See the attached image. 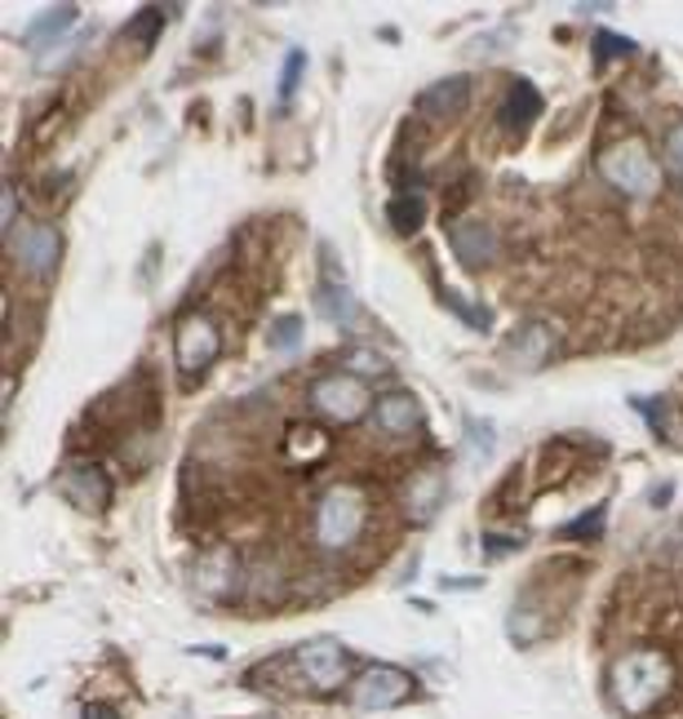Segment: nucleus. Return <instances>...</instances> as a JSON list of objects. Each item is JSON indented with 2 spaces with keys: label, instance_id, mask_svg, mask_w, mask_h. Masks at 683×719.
I'll return each instance as SVG.
<instances>
[{
  "label": "nucleus",
  "instance_id": "31",
  "mask_svg": "<svg viewBox=\"0 0 683 719\" xmlns=\"http://www.w3.org/2000/svg\"><path fill=\"white\" fill-rule=\"evenodd\" d=\"M439 586H444V590H466V586H470V590H479V586H483V577H439Z\"/></svg>",
  "mask_w": 683,
  "mask_h": 719
},
{
  "label": "nucleus",
  "instance_id": "6",
  "mask_svg": "<svg viewBox=\"0 0 683 719\" xmlns=\"http://www.w3.org/2000/svg\"><path fill=\"white\" fill-rule=\"evenodd\" d=\"M412 697H417L412 670L386 666V661L364 666V675L350 683V701H355L359 710H390V706H404V701H412Z\"/></svg>",
  "mask_w": 683,
  "mask_h": 719
},
{
  "label": "nucleus",
  "instance_id": "27",
  "mask_svg": "<svg viewBox=\"0 0 683 719\" xmlns=\"http://www.w3.org/2000/svg\"><path fill=\"white\" fill-rule=\"evenodd\" d=\"M665 164H670L674 173H683V120L665 133Z\"/></svg>",
  "mask_w": 683,
  "mask_h": 719
},
{
  "label": "nucleus",
  "instance_id": "28",
  "mask_svg": "<svg viewBox=\"0 0 683 719\" xmlns=\"http://www.w3.org/2000/svg\"><path fill=\"white\" fill-rule=\"evenodd\" d=\"M302 62H306V53L297 49V53H288V62H284V84H279V93L288 98L293 89H297V75H302Z\"/></svg>",
  "mask_w": 683,
  "mask_h": 719
},
{
  "label": "nucleus",
  "instance_id": "20",
  "mask_svg": "<svg viewBox=\"0 0 683 719\" xmlns=\"http://www.w3.org/2000/svg\"><path fill=\"white\" fill-rule=\"evenodd\" d=\"M231 577H235V555H231V550H213V555H204L200 568H195V581H200V590H208V595H222V590L231 586Z\"/></svg>",
  "mask_w": 683,
  "mask_h": 719
},
{
  "label": "nucleus",
  "instance_id": "8",
  "mask_svg": "<svg viewBox=\"0 0 683 719\" xmlns=\"http://www.w3.org/2000/svg\"><path fill=\"white\" fill-rule=\"evenodd\" d=\"M217 351H222V328L208 315H186L177 324V368H182V382H200L208 373V364L217 360Z\"/></svg>",
  "mask_w": 683,
  "mask_h": 719
},
{
  "label": "nucleus",
  "instance_id": "4",
  "mask_svg": "<svg viewBox=\"0 0 683 719\" xmlns=\"http://www.w3.org/2000/svg\"><path fill=\"white\" fill-rule=\"evenodd\" d=\"M306 399L333 426H350V422H359L373 408V395H368V386L355 373H324V377H315Z\"/></svg>",
  "mask_w": 683,
  "mask_h": 719
},
{
  "label": "nucleus",
  "instance_id": "19",
  "mask_svg": "<svg viewBox=\"0 0 683 719\" xmlns=\"http://www.w3.org/2000/svg\"><path fill=\"white\" fill-rule=\"evenodd\" d=\"M386 222H390V231H399V235H412L421 222H426V195H417V191H404V195H395L390 204H386Z\"/></svg>",
  "mask_w": 683,
  "mask_h": 719
},
{
  "label": "nucleus",
  "instance_id": "5",
  "mask_svg": "<svg viewBox=\"0 0 683 719\" xmlns=\"http://www.w3.org/2000/svg\"><path fill=\"white\" fill-rule=\"evenodd\" d=\"M9 253H13V266L22 275L44 280V275H53V266L62 257V235H58L53 222H18L9 231Z\"/></svg>",
  "mask_w": 683,
  "mask_h": 719
},
{
  "label": "nucleus",
  "instance_id": "26",
  "mask_svg": "<svg viewBox=\"0 0 683 719\" xmlns=\"http://www.w3.org/2000/svg\"><path fill=\"white\" fill-rule=\"evenodd\" d=\"M155 31H160V13L155 9H142L129 27H124V40H133V36H146V40H155Z\"/></svg>",
  "mask_w": 683,
  "mask_h": 719
},
{
  "label": "nucleus",
  "instance_id": "1",
  "mask_svg": "<svg viewBox=\"0 0 683 719\" xmlns=\"http://www.w3.org/2000/svg\"><path fill=\"white\" fill-rule=\"evenodd\" d=\"M670 688H674V661L661 648H634V652L612 661L608 692H612V706L625 719H639V715L656 710Z\"/></svg>",
  "mask_w": 683,
  "mask_h": 719
},
{
  "label": "nucleus",
  "instance_id": "25",
  "mask_svg": "<svg viewBox=\"0 0 683 719\" xmlns=\"http://www.w3.org/2000/svg\"><path fill=\"white\" fill-rule=\"evenodd\" d=\"M630 49H634L630 36H612V31H599V36H594V62H603L608 53L621 58V53H630Z\"/></svg>",
  "mask_w": 683,
  "mask_h": 719
},
{
  "label": "nucleus",
  "instance_id": "24",
  "mask_svg": "<svg viewBox=\"0 0 683 719\" xmlns=\"http://www.w3.org/2000/svg\"><path fill=\"white\" fill-rule=\"evenodd\" d=\"M466 435L475 439V457H488L492 444H497V426H492L488 417H470V422H466Z\"/></svg>",
  "mask_w": 683,
  "mask_h": 719
},
{
  "label": "nucleus",
  "instance_id": "11",
  "mask_svg": "<svg viewBox=\"0 0 683 719\" xmlns=\"http://www.w3.org/2000/svg\"><path fill=\"white\" fill-rule=\"evenodd\" d=\"M470 93H475V80L470 75H444V80H435V84H426L417 93V115L448 120V115H457L470 102Z\"/></svg>",
  "mask_w": 683,
  "mask_h": 719
},
{
  "label": "nucleus",
  "instance_id": "14",
  "mask_svg": "<svg viewBox=\"0 0 683 719\" xmlns=\"http://www.w3.org/2000/svg\"><path fill=\"white\" fill-rule=\"evenodd\" d=\"M373 422L386 435H412L421 426V404L408 391H386V395L373 399Z\"/></svg>",
  "mask_w": 683,
  "mask_h": 719
},
{
  "label": "nucleus",
  "instance_id": "21",
  "mask_svg": "<svg viewBox=\"0 0 683 719\" xmlns=\"http://www.w3.org/2000/svg\"><path fill=\"white\" fill-rule=\"evenodd\" d=\"M297 342H302V315H279L271 324V333H266V346L271 351H293Z\"/></svg>",
  "mask_w": 683,
  "mask_h": 719
},
{
  "label": "nucleus",
  "instance_id": "3",
  "mask_svg": "<svg viewBox=\"0 0 683 719\" xmlns=\"http://www.w3.org/2000/svg\"><path fill=\"white\" fill-rule=\"evenodd\" d=\"M599 173H603L621 195H634V200H643V195H652V191L661 186V169H656V160H652L648 146L634 142V138L608 146V151L599 155Z\"/></svg>",
  "mask_w": 683,
  "mask_h": 719
},
{
  "label": "nucleus",
  "instance_id": "18",
  "mask_svg": "<svg viewBox=\"0 0 683 719\" xmlns=\"http://www.w3.org/2000/svg\"><path fill=\"white\" fill-rule=\"evenodd\" d=\"M71 22H75V4H53L49 13H35V18H31V27L22 31V40H27L31 49H40V44L58 40V36H62Z\"/></svg>",
  "mask_w": 683,
  "mask_h": 719
},
{
  "label": "nucleus",
  "instance_id": "32",
  "mask_svg": "<svg viewBox=\"0 0 683 719\" xmlns=\"http://www.w3.org/2000/svg\"><path fill=\"white\" fill-rule=\"evenodd\" d=\"M257 719H266V715H257Z\"/></svg>",
  "mask_w": 683,
  "mask_h": 719
},
{
  "label": "nucleus",
  "instance_id": "13",
  "mask_svg": "<svg viewBox=\"0 0 683 719\" xmlns=\"http://www.w3.org/2000/svg\"><path fill=\"white\" fill-rule=\"evenodd\" d=\"M315 311H319L328 324L346 328V333H364V324H368V315H364V306L355 302V293L346 288V280H324L319 293H315Z\"/></svg>",
  "mask_w": 683,
  "mask_h": 719
},
{
  "label": "nucleus",
  "instance_id": "12",
  "mask_svg": "<svg viewBox=\"0 0 683 719\" xmlns=\"http://www.w3.org/2000/svg\"><path fill=\"white\" fill-rule=\"evenodd\" d=\"M448 249L457 253L461 266H488L497 257V235H492L488 222L466 217V222H452L448 226Z\"/></svg>",
  "mask_w": 683,
  "mask_h": 719
},
{
  "label": "nucleus",
  "instance_id": "2",
  "mask_svg": "<svg viewBox=\"0 0 683 719\" xmlns=\"http://www.w3.org/2000/svg\"><path fill=\"white\" fill-rule=\"evenodd\" d=\"M364 528V493L355 484H333L319 506H315V519H310V533H315V546L319 550H346Z\"/></svg>",
  "mask_w": 683,
  "mask_h": 719
},
{
  "label": "nucleus",
  "instance_id": "15",
  "mask_svg": "<svg viewBox=\"0 0 683 719\" xmlns=\"http://www.w3.org/2000/svg\"><path fill=\"white\" fill-rule=\"evenodd\" d=\"M506 635L514 648H532L546 635V617H541V604H532V595L514 599V608L506 612Z\"/></svg>",
  "mask_w": 683,
  "mask_h": 719
},
{
  "label": "nucleus",
  "instance_id": "7",
  "mask_svg": "<svg viewBox=\"0 0 683 719\" xmlns=\"http://www.w3.org/2000/svg\"><path fill=\"white\" fill-rule=\"evenodd\" d=\"M293 666H297V675L310 683V688H342L346 683V675H350V652L337 644V639H328V635H319V639H306V644H297L293 648Z\"/></svg>",
  "mask_w": 683,
  "mask_h": 719
},
{
  "label": "nucleus",
  "instance_id": "10",
  "mask_svg": "<svg viewBox=\"0 0 683 719\" xmlns=\"http://www.w3.org/2000/svg\"><path fill=\"white\" fill-rule=\"evenodd\" d=\"M554 346H559V328L546 320H528L501 342V360L514 368H541L554 355Z\"/></svg>",
  "mask_w": 683,
  "mask_h": 719
},
{
  "label": "nucleus",
  "instance_id": "16",
  "mask_svg": "<svg viewBox=\"0 0 683 719\" xmlns=\"http://www.w3.org/2000/svg\"><path fill=\"white\" fill-rule=\"evenodd\" d=\"M439 497H444V475L421 470V475L408 484V497H404L408 519H412V524H430V519L439 515Z\"/></svg>",
  "mask_w": 683,
  "mask_h": 719
},
{
  "label": "nucleus",
  "instance_id": "9",
  "mask_svg": "<svg viewBox=\"0 0 683 719\" xmlns=\"http://www.w3.org/2000/svg\"><path fill=\"white\" fill-rule=\"evenodd\" d=\"M58 493H62L71 506L89 510V515H102V510L111 506V479H106V470H102L98 462H71V466L58 475Z\"/></svg>",
  "mask_w": 683,
  "mask_h": 719
},
{
  "label": "nucleus",
  "instance_id": "17",
  "mask_svg": "<svg viewBox=\"0 0 683 719\" xmlns=\"http://www.w3.org/2000/svg\"><path fill=\"white\" fill-rule=\"evenodd\" d=\"M537 115H541V93H537V84H532V80H514V84L506 89V102H501V124L523 129V124H532Z\"/></svg>",
  "mask_w": 683,
  "mask_h": 719
},
{
  "label": "nucleus",
  "instance_id": "23",
  "mask_svg": "<svg viewBox=\"0 0 683 719\" xmlns=\"http://www.w3.org/2000/svg\"><path fill=\"white\" fill-rule=\"evenodd\" d=\"M346 368H350L359 382H368V377H381L390 364H386V355H377V351H350V355H346Z\"/></svg>",
  "mask_w": 683,
  "mask_h": 719
},
{
  "label": "nucleus",
  "instance_id": "29",
  "mask_svg": "<svg viewBox=\"0 0 683 719\" xmlns=\"http://www.w3.org/2000/svg\"><path fill=\"white\" fill-rule=\"evenodd\" d=\"M483 541H488V546H483V550H488V555H492V559H501V555H510V550H519V546H523V541H519V537H501V533H488V537H483Z\"/></svg>",
  "mask_w": 683,
  "mask_h": 719
},
{
  "label": "nucleus",
  "instance_id": "30",
  "mask_svg": "<svg viewBox=\"0 0 683 719\" xmlns=\"http://www.w3.org/2000/svg\"><path fill=\"white\" fill-rule=\"evenodd\" d=\"M80 719H120V710H115L111 701H84Z\"/></svg>",
  "mask_w": 683,
  "mask_h": 719
},
{
  "label": "nucleus",
  "instance_id": "22",
  "mask_svg": "<svg viewBox=\"0 0 683 719\" xmlns=\"http://www.w3.org/2000/svg\"><path fill=\"white\" fill-rule=\"evenodd\" d=\"M599 533H603V506H590L581 519L559 528V537H577V541H599Z\"/></svg>",
  "mask_w": 683,
  "mask_h": 719
}]
</instances>
